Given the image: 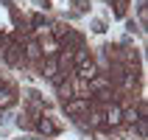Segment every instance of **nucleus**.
Returning a JSON list of instances; mask_svg holds the SVG:
<instances>
[{"mask_svg":"<svg viewBox=\"0 0 148 140\" xmlns=\"http://www.w3.org/2000/svg\"><path fill=\"white\" fill-rule=\"evenodd\" d=\"M36 39H39L42 56H56L59 50H62V45H59V39H53V37H36Z\"/></svg>","mask_w":148,"mask_h":140,"instance_id":"nucleus-7","label":"nucleus"},{"mask_svg":"<svg viewBox=\"0 0 148 140\" xmlns=\"http://www.w3.org/2000/svg\"><path fill=\"white\" fill-rule=\"evenodd\" d=\"M87 84H90V92H92V95H95V92H103V90H112V84H109V79H106V76H95V79H92V81H87Z\"/></svg>","mask_w":148,"mask_h":140,"instance_id":"nucleus-10","label":"nucleus"},{"mask_svg":"<svg viewBox=\"0 0 148 140\" xmlns=\"http://www.w3.org/2000/svg\"><path fill=\"white\" fill-rule=\"evenodd\" d=\"M134 121H140V115H137V109H134V107L123 109V123H132V126H134Z\"/></svg>","mask_w":148,"mask_h":140,"instance_id":"nucleus-14","label":"nucleus"},{"mask_svg":"<svg viewBox=\"0 0 148 140\" xmlns=\"http://www.w3.org/2000/svg\"><path fill=\"white\" fill-rule=\"evenodd\" d=\"M11 104H14V90L0 81V107H11Z\"/></svg>","mask_w":148,"mask_h":140,"instance_id":"nucleus-12","label":"nucleus"},{"mask_svg":"<svg viewBox=\"0 0 148 140\" xmlns=\"http://www.w3.org/2000/svg\"><path fill=\"white\" fill-rule=\"evenodd\" d=\"M115 3V17H126V8H129V0H109Z\"/></svg>","mask_w":148,"mask_h":140,"instance_id":"nucleus-15","label":"nucleus"},{"mask_svg":"<svg viewBox=\"0 0 148 140\" xmlns=\"http://www.w3.org/2000/svg\"><path fill=\"white\" fill-rule=\"evenodd\" d=\"M34 126H36L42 134H56V132H59V126L53 123L50 118H45V115H39V118H36V123H34Z\"/></svg>","mask_w":148,"mask_h":140,"instance_id":"nucleus-11","label":"nucleus"},{"mask_svg":"<svg viewBox=\"0 0 148 140\" xmlns=\"http://www.w3.org/2000/svg\"><path fill=\"white\" fill-rule=\"evenodd\" d=\"M8 42H11V37H8V34H0V53H3V48H6Z\"/></svg>","mask_w":148,"mask_h":140,"instance_id":"nucleus-19","label":"nucleus"},{"mask_svg":"<svg viewBox=\"0 0 148 140\" xmlns=\"http://www.w3.org/2000/svg\"><path fill=\"white\" fill-rule=\"evenodd\" d=\"M3 59H6L8 67H25L28 62H25V56H23V42L11 39L6 48H3Z\"/></svg>","mask_w":148,"mask_h":140,"instance_id":"nucleus-1","label":"nucleus"},{"mask_svg":"<svg viewBox=\"0 0 148 140\" xmlns=\"http://www.w3.org/2000/svg\"><path fill=\"white\" fill-rule=\"evenodd\" d=\"M59 45H62V50H78V48H84V37H81L78 31L70 28V31L59 39Z\"/></svg>","mask_w":148,"mask_h":140,"instance_id":"nucleus-4","label":"nucleus"},{"mask_svg":"<svg viewBox=\"0 0 148 140\" xmlns=\"http://www.w3.org/2000/svg\"><path fill=\"white\" fill-rule=\"evenodd\" d=\"M23 56H25L28 65L42 59V48H39V39H36V37H28V39L23 42Z\"/></svg>","mask_w":148,"mask_h":140,"instance_id":"nucleus-3","label":"nucleus"},{"mask_svg":"<svg viewBox=\"0 0 148 140\" xmlns=\"http://www.w3.org/2000/svg\"><path fill=\"white\" fill-rule=\"evenodd\" d=\"M92 31H95V34H103V31H106V23H103V20H92Z\"/></svg>","mask_w":148,"mask_h":140,"instance_id":"nucleus-18","label":"nucleus"},{"mask_svg":"<svg viewBox=\"0 0 148 140\" xmlns=\"http://www.w3.org/2000/svg\"><path fill=\"white\" fill-rule=\"evenodd\" d=\"M67 31H70V28H67L64 23H56V25H53V39H62Z\"/></svg>","mask_w":148,"mask_h":140,"instance_id":"nucleus-16","label":"nucleus"},{"mask_svg":"<svg viewBox=\"0 0 148 140\" xmlns=\"http://www.w3.org/2000/svg\"><path fill=\"white\" fill-rule=\"evenodd\" d=\"M64 109L73 118H81V115L90 112V101H87V98H70V101H64Z\"/></svg>","mask_w":148,"mask_h":140,"instance_id":"nucleus-5","label":"nucleus"},{"mask_svg":"<svg viewBox=\"0 0 148 140\" xmlns=\"http://www.w3.org/2000/svg\"><path fill=\"white\" fill-rule=\"evenodd\" d=\"M73 73L78 76V79H84V81H92V79H95V76H98L101 70H98V65H95V62H87V65H81V67H75Z\"/></svg>","mask_w":148,"mask_h":140,"instance_id":"nucleus-9","label":"nucleus"},{"mask_svg":"<svg viewBox=\"0 0 148 140\" xmlns=\"http://www.w3.org/2000/svg\"><path fill=\"white\" fill-rule=\"evenodd\" d=\"M103 123L106 126H120L123 123V107L117 101H112V104L103 107Z\"/></svg>","mask_w":148,"mask_h":140,"instance_id":"nucleus-2","label":"nucleus"},{"mask_svg":"<svg viewBox=\"0 0 148 140\" xmlns=\"http://www.w3.org/2000/svg\"><path fill=\"white\" fill-rule=\"evenodd\" d=\"M39 70H42V76H45V79H53V76L59 73L56 56H42V59H39Z\"/></svg>","mask_w":148,"mask_h":140,"instance_id":"nucleus-8","label":"nucleus"},{"mask_svg":"<svg viewBox=\"0 0 148 140\" xmlns=\"http://www.w3.org/2000/svg\"><path fill=\"white\" fill-rule=\"evenodd\" d=\"M134 126H137V134H140V140H145V132H148V123H145V118L134 121Z\"/></svg>","mask_w":148,"mask_h":140,"instance_id":"nucleus-17","label":"nucleus"},{"mask_svg":"<svg viewBox=\"0 0 148 140\" xmlns=\"http://www.w3.org/2000/svg\"><path fill=\"white\" fill-rule=\"evenodd\" d=\"M70 84H73V95H75V98H87V101L92 98V92H90V84L84 81V79H78L75 73L70 76Z\"/></svg>","mask_w":148,"mask_h":140,"instance_id":"nucleus-6","label":"nucleus"},{"mask_svg":"<svg viewBox=\"0 0 148 140\" xmlns=\"http://www.w3.org/2000/svg\"><path fill=\"white\" fill-rule=\"evenodd\" d=\"M56 95L62 98V104H64V101H70V98H75V95H73V84H70V79H67V81H62V84L56 87Z\"/></svg>","mask_w":148,"mask_h":140,"instance_id":"nucleus-13","label":"nucleus"}]
</instances>
